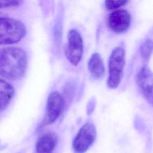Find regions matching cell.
<instances>
[{"instance_id": "obj_5", "label": "cell", "mask_w": 153, "mask_h": 153, "mask_svg": "<svg viewBox=\"0 0 153 153\" xmlns=\"http://www.w3.org/2000/svg\"><path fill=\"white\" fill-rule=\"evenodd\" d=\"M63 106V100L61 94L56 91L51 92L47 99L44 118L38 126L37 130H40L56 121L61 114Z\"/></svg>"}, {"instance_id": "obj_2", "label": "cell", "mask_w": 153, "mask_h": 153, "mask_svg": "<svg viewBox=\"0 0 153 153\" xmlns=\"http://www.w3.org/2000/svg\"><path fill=\"white\" fill-rule=\"evenodd\" d=\"M26 33V27L22 22L13 18L0 17V45L15 44Z\"/></svg>"}, {"instance_id": "obj_11", "label": "cell", "mask_w": 153, "mask_h": 153, "mask_svg": "<svg viewBox=\"0 0 153 153\" xmlns=\"http://www.w3.org/2000/svg\"><path fill=\"white\" fill-rule=\"evenodd\" d=\"M14 94L13 86L5 81L0 79V112L10 104Z\"/></svg>"}, {"instance_id": "obj_10", "label": "cell", "mask_w": 153, "mask_h": 153, "mask_svg": "<svg viewBox=\"0 0 153 153\" xmlns=\"http://www.w3.org/2000/svg\"><path fill=\"white\" fill-rule=\"evenodd\" d=\"M88 69L94 79H99L105 73V66L100 55L97 53H93L88 61Z\"/></svg>"}, {"instance_id": "obj_3", "label": "cell", "mask_w": 153, "mask_h": 153, "mask_svg": "<svg viewBox=\"0 0 153 153\" xmlns=\"http://www.w3.org/2000/svg\"><path fill=\"white\" fill-rule=\"evenodd\" d=\"M125 50L123 47H115L111 52L108 59V78L107 86L112 89L117 88L120 84L125 66Z\"/></svg>"}, {"instance_id": "obj_1", "label": "cell", "mask_w": 153, "mask_h": 153, "mask_svg": "<svg viewBox=\"0 0 153 153\" xmlns=\"http://www.w3.org/2000/svg\"><path fill=\"white\" fill-rule=\"evenodd\" d=\"M27 64L25 51L18 47L0 49V76L10 80L20 79L25 74Z\"/></svg>"}, {"instance_id": "obj_12", "label": "cell", "mask_w": 153, "mask_h": 153, "mask_svg": "<svg viewBox=\"0 0 153 153\" xmlns=\"http://www.w3.org/2000/svg\"><path fill=\"white\" fill-rule=\"evenodd\" d=\"M153 52V39L148 38L141 45L140 53L142 60L146 63L149 61Z\"/></svg>"}, {"instance_id": "obj_8", "label": "cell", "mask_w": 153, "mask_h": 153, "mask_svg": "<svg viewBox=\"0 0 153 153\" xmlns=\"http://www.w3.org/2000/svg\"><path fill=\"white\" fill-rule=\"evenodd\" d=\"M131 18L130 13L125 9L113 11L108 16V27L116 33L125 32L130 26Z\"/></svg>"}, {"instance_id": "obj_14", "label": "cell", "mask_w": 153, "mask_h": 153, "mask_svg": "<svg viewBox=\"0 0 153 153\" xmlns=\"http://www.w3.org/2000/svg\"><path fill=\"white\" fill-rule=\"evenodd\" d=\"M23 2L16 0H0V8H12L19 6Z\"/></svg>"}, {"instance_id": "obj_4", "label": "cell", "mask_w": 153, "mask_h": 153, "mask_svg": "<svg viewBox=\"0 0 153 153\" xmlns=\"http://www.w3.org/2000/svg\"><path fill=\"white\" fill-rule=\"evenodd\" d=\"M65 54L68 61L74 66H77L83 54V42L79 32L71 29L68 33V42L65 47Z\"/></svg>"}, {"instance_id": "obj_9", "label": "cell", "mask_w": 153, "mask_h": 153, "mask_svg": "<svg viewBox=\"0 0 153 153\" xmlns=\"http://www.w3.org/2000/svg\"><path fill=\"white\" fill-rule=\"evenodd\" d=\"M58 142L57 136L52 132H47L38 137L35 144L36 153H53Z\"/></svg>"}, {"instance_id": "obj_7", "label": "cell", "mask_w": 153, "mask_h": 153, "mask_svg": "<svg viewBox=\"0 0 153 153\" xmlns=\"http://www.w3.org/2000/svg\"><path fill=\"white\" fill-rule=\"evenodd\" d=\"M136 81L145 99L153 106V72L145 65L137 73Z\"/></svg>"}, {"instance_id": "obj_6", "label": "cell", "mask_w": 153, "mask_h": 153, "mask_svg": "<svg viewBox=\"0 0 153 153\" xmlns=\"http://www.w3.org/2000/svg\"><path fill=\"white\" fill-rule=\"evenodd\" d=\"M96 130L94 126L90 123L84 124L79 129L73 141V148L76 153L87 151L95 140Z\"/></svg>"}, {"instance_id": "obj_13", "label": "cell", "mask_w": 153, "mask_h": 153, "mask_svg": "<svg viewBox=\"0 0 153 153\" xmlns=\"http://www.w3.org/2000/svg\"><path fill=\"white\" fill-rule=\"evenodd\" d=\"M128 2L126 0H107L105 2V7L109 10H117Z\"/></svg>"}]
</instances>
